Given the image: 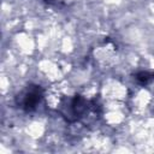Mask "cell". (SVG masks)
<instances>
[{"mask_svg":"<svg viewBox=\"0 0 154 154\" xmlns=\"http://www.w3.org/2000/svg\"><path fill=\"white\" fill-rule=\"evenodd\" d=\"M136 78H137V81H138L140 83L146 84V83H148V81L152 78V75H149L148 72H140Z\"/></svg>","mask_w":154,"mask_h":154,"instance_id":"obj_2","label":"cell"},{"mask_svg":"<svg viewBox=\"0 0 154 154\" xmlns=\"http://www.w3.org/2000/svg\"><path fill=\"white\" fill-rule=\"evenodd\" d=\"M41 97H42V90H41V88L37 87V85H32V87H30L25 91L24 97H23V101H22V107L26 112L34 111L36 108V106L38 105Z\"/></svg>","mask_w":154,"mask_h":154,"instance_id":"obj_1","label":"cell"}]
</instances>
